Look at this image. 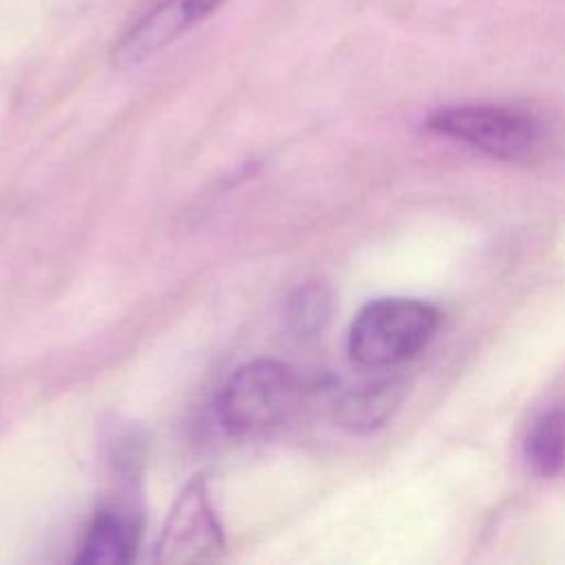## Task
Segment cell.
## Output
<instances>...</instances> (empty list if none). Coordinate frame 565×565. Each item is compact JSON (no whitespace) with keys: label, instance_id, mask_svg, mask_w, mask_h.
I'll return each mask as SVG.
<instances>
[{"label":"cell","instance_id":"ba28073f","mask_svg":"<svg viewBox=\"0 0 565 565\" xmlns=\"http://www.w3.org/2000/svg\"><path fill=\"white\" fill-rule=\"evenodd\" d=\"M331 294L327 287L311 282L298 287L287 300V322L298 338H316L331 318Z\"/></svg>","mask_w":565,"mask_h":565},{"label":"cell","instance_id":"8992f818","mask_svg":"<svg viewBox=\"0 0 565 565\" xmlns=\"http://www.w3.org/2000/svg\"><path fill=\"white\" fill-rule=\"evenodd\" d=\"M404 386L397 380H375L360 384L335 402V422L353 433L380 428L399 406Z\"/></svg>","mask_w":565,"mask_h":565},{"label":"cell","instance_id":"52a82bcc","mask_svg":"<svg viewBox=\"0 0 565 565\" xmlns=\"http://www.w3.org/2000/svg\"><path fill=\"white\" fill-rule=\"evenodd\" d=\"M525 459L541 477L565 470V408L541 415L525 437Z\"/></svg>","mask_w":565,"mask_h":565},{"label":"cell","instance_id":"9c48e42d","mask_svg":"<svg viewBox=\"0 0 565 565\" xmlns=\"http://www.w3.org/2000/svg\"><path fill=\"white\" fill-rule=\"evenodd\" d=\"M207 9H212V11H216V7H221L225 0H201Z\"/></svg>","mask_w":565,"mask_h":565},{"label":"cell","instance_id":"3957f363","mask_svg":"<svg viewBox=\"0 0 565 565\" xmlns=\"http://www.w3.org/2000/svg\"><path fill=\"white\" fill-rule=\"evenodd\" d=\"M426 128L501 161L530 159L541 143L539 121L505 106H444L428 115Z\"/></svg>","mask_w":565,"mask_h":565},{"label":"cell","instance_id":"6da1fadb","mask_svg":"<svg viewBox=\"0 0 565 565\" xmlns=\"http://www.w3.org/2000/svg\"><path fill=\"white\" fill-rule=\"evenodd\" d=\"M305 380L285 362L260 358L238 366L216 397L221 426L236 437H260L285 426L302 406Z\"/></svg>","mask_w":565,"mask_h":565},{"label":"cell","instance_id":"277c9868","mask_svg":"<svg viewBox=\"0 0 565 565\" xmlns=\"http://www.w3.org/2000/svg\"><path fill=\"white\" fill-rule=\"evenodd\" d=\"M225 554V534L210 501L205 477H194L172 503L154 545L166 565L212 563Z\"/></svg>","mask_w":565,"mask_h":565},{"label":"cell","instance_id":"5b68a950","mask_svg":"<svg viewBox=\"0 0 565 565\" xmlns=\"http://www.w3.org/2000/svg\"><path fill=\"white\" fill-rule=\"evenodd\" d=\"M139 545V523L135 514L110 508L95 514L79 545L75 563L124 565L135 558Z\"/></svg>","mask_w":565,"mask_h":565},{"label":"cell","instance_id":"7a4b0ae2","mask_svg":"<svg viewBox=\"0 0 565 565\" xmlns=\"http://www.w3.org/2000/svg\"><path fill=\"white\" fill-rule=\"evenodd\" d=\"M439 311L404 296L366 302L349 327L347 353L362 369H388L415 358L435 335Z\"/></svg>","mask_w":565,"mask_h":565}]
</instances>
